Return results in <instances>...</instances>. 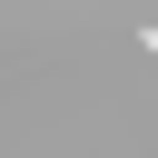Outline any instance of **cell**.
Wrapping results in <instances>:
<instances>
[{
	"mask_svg": "<svg viewBox=\"0 0 158 158\" xmlns=\"http://www.w3.org/2000/svg\"><path fill=\"white\" fill-rule=\"evenodd\" d=\"M138 40H148V59H158V20H148V30H138Z\"/></svg>",
	"mask_w": 158,
	"mask_h": 158,
	"instance_id": "cell-1",
	"label": "cell"
}]
</instances>
